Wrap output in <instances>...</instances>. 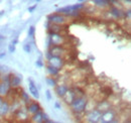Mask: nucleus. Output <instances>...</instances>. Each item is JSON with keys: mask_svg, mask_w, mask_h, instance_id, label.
I'll return each instance as SVG.
<instances>
[{"mask_svg": "<svg viewBox=\"0 0 131 123\" xmlns=\"http://www.w3.org/2000/svg\"><path fill=\"white\" fill-rule=\"evenodd\" d=\"M88 97L87 96H83V97H76L75 100L70 104V108L72 110V112L78 116L84 114L86 112L87 109V104H88Z\"/></svg>", "mask_w": 131, "mask_h": 123, "instance_id": "1", "label": "nucleus"}, {"mask_svg": "<svg viewBox=\"0 0 131 123\" xmlns=\"http://www.w3.org/2000/svg\"><path fill=\"white\" fill-rule=\"evenodd\" d=\"M49 33V47L52 46H65L67 38L62 33L56 32H48Z\"/></svg>", "mask_w": 131, "mask_h": 123, "instance_id": "2", "label": "nucleus"}, {"mask_svg": "<svg viewBox=\"0 0 131 123\" xmlns=\"http://www.w3.org/2000/svg\"><path fill=\"white\" fill-rule=\"evenodd\" d=\"M100 117H101V112L97 110L96 108L87 110L84 113L83 119L86 123H99L100 122Z\"/></svg>", "mask_w": 131, "mask_h": 123, "instance_id": "3", "label": "nucleus"}, {"mask_svg": "<svg viewBox=\"0 0 131 123\" xmlns=\"http://www.w3.org/2000/svg\"><path fill=\"white\" fill-rule=\"evenodd\" d=\"M48 22H49L50 24H54V25L65 26L68 23V18L63 14L54 12V13L48 15Z\"/></svg>", "mask_w": 131, "mask_h": 123, "instance_id": "4", "label": "nucleus"}, {"mask_svg": "<svg viewBox=\"0 0 131 123\" xmlns=\"http://www.w3.org/2000/svg\"><path fill=\"white\" fill-rule=\"evenodd\" d=\"M117 111L114 108H111L103 113H101L100 122L99 123H113L117 121Z\"/></svg>", "mask_w": 131, "mask_h": 123, "instance_id": "5", "label": "nucleus"}, {"mask_svg": "<svg viewBox=\"0 0 131 123\" xmlns=\"http://www.w3.org/2000/svg\"><path fill=\"white\" fill-rule=\"evenodd\" d=\"M11 90L10 84H9V75L5 76L4 78H1L0 80V97L6 98Z\"/></svg>", "mask_w": 131, "mask_h": 123, "instance_id": "6", "label": "nucleus"}, {"mask_svg": "<svg viewBox=\"0 0 131 123\" xmlns=\"http://www.w3.org/2000/svg\"><path fill=\"white\" fill-rule=\"evenodd\" d=\"M47 65L51 66V67L62 71V69L65 67L66 65V60L64 58H61V57L50 56L49 59H47Z\"/></svg>", "mask_w": 131, "mask_h": 123, "instance_id": "7", "label": "nucleus"}, {"mask_svg": "<svg viewBox=\"0 0 131 123\" xmlns=\"http://www.w3.org/2000/svg\"><path fill=\"white\" fill-rule=\"evenodd\" d=\"M67 50L68 49L63 46H52L49 47V53L51 56L61 57V58H64V59H65V55L68 54Z\"/></svg>", "mask_w": 131, "mask_h": 123, "instance_id": "8", "label": "nucleus"}, {"mask_svg": "<svg viewBox=\"0 0 131 123\" xmlns=\"http://www.w3.org/2000/svg\"><path fill=\"white\" fill-rule=\"evenodd\" d=\"M95 107H96V109L99 110L101 113H103V112H105V111L111 109V108H112V104H111V102H110L107 98H105V99H101V100L97 101Z\"/></svg>", "mask_w": 131, "mask_h": 123, "instance_id": "9", "label": "nucleus"}, {"mask_svg": "<svg viewBox=\"0 0 131 123\" xmlns=\"http://www.w3.org/2000/svg\"><path fill=\"white\" fill-rule=\"evenodd\" d=\"M13 114H14V116H15V118H16L17 120L21 121V122H26L29 119V114L27 113L26 110H24L22 108H18L17 110L14 111Z\"/></svg>", "mask_w": 131, "mask_h": 123, "instance_id": "10", "label": "nucleus"}, {"mask_svg": "<svg viewBox=\"0 0 131 123\" xmlns=\"http://www.w3.org/2000/svg\"><path fill=\"white\" fill-rule=\"evenodd\" d=\"M25 109H26V111H27V113H28L29 115H34V114H36L37 112L42 111L40 104H39L37 101H31L29 104L26 105Z\"/></svg>", "mask_w": 131, "mask_h": 123, "instance_id": "11", "label": "nucleus"}, {"mask_svg": "<svg viewBox=\"0 0 131 123\" xmlns=\"http://www.w3.org/2000/svg\"><path fill=\"white\" fill-rule=\"evenodd\" d=\"M11 110V106H10V102L8 100H4L3 103L0 106V119H3L4 117H6L9 112Z\"/></svg>", "mask_w": 131, "mask_h": 123, "instance_id": "12", "label": "nucleus"}, {"mask_svg": "<svg viewBox=\"0 0 131 123\" xmlns=\"http://www.w3.org/2000/svg\"><path fill=\"white\" fill-rule=\"evenodd\" d=\"M109 13L112 15V17H114L116 19H120L124 17V11L112 4L109 6Z\"/></svg>", "mask_w": 131, "mask_h": 123, "instance_id": "13", "label": "nucleus"}, {"mask_svg": "<svg viewBox=\"0 0 131 123\" xmlns=\"http://www.w3.org/2000/svg\"><path fill=\"white\" fill-rule=\"evenodd\" d=\"M21 79H22L21 77L14 75V74H10L9 75V84H10L11 89H18L20 87Z\"/></svg>", "mask_w": 131, "mask_h": 123, "instance_id": "14", "label": "nucleus"}, {"mask_svg": "<svg viewBox=\"0 0 131 123\" xmlns=\"http://www.w3.org/2000/svg\"><path fill=\"white\" fill-rule=\"evenodd\" d=\"M69 89H70V87H69L67 84H58V85L54 87V92L57 93V95H58L59 97H61V98L63 99L64 96L67 94Z\"/></svg>", "mask_w": 131, "mask_h": 123, "instance_id": "15", "label": "nucleus"}, {"mask_svg": "<svg viewBox=\"0 0 131 123\" xmlns=\"http://www.w3.org/2000/svg\"><path fill=\"white\" fill-rule=\"evenodd\" d=\"M28 83H29L28 88H29V93H30V95L32 96L34 99H38V98H39V92H38V89H37L35 83L33 82V80L31 78H28Z\"/></svg>", "mask_w": 131, "mask_h": 123, "instance_id": "16", "label": "nucleus"}, {"mask_svg": "<svg viewBox=\"0 0 131 123\" xmlns=\"http://www.w3.org/2000/svg\"><path fill=\"white\" fill-rule=\"evenodd\" d=\"M75 98H76V94H75L74 90H73L72 88H70V89L68 90L67 94L64 96L63 100H64V102H65V103H67L68 105H70V104L75 100Z\"/></svg>", "mask_w": 131, "mask_h": 123, "instance_id": "17", "label": "nucleus"}, {"mask_svg": "<svg viewBox=\"0 0 131 123\" xmlns=\"http://www.w3.org/2000/svg\"><path fill=\"white\" fill-rule=\"evenodd\" d=\"M46 69H47V72H48L49 77L57 78L61 74V71H60V70H58V69H56V68H53V67H51V66H49V65L46 66Z\"/></svg>", "mask_w": 131, "mask_h": 123, "instance_id": "18", "label": "nucleus"}, {"mask_svg": "<svg viewBox=\"0 0 131 123\" xmlns=\"http://www.w3.org/2000/svg\"><path fill=\"white\" fill-rule=\"evenodd\" d=\"M30 121L33 123H43V112L42 111H39L36 114L31 115Z\"/></svg>", "mask_w": 131, "mask_h": 123, "instance_id": "19", "label": "nucleus"}, {"mask_svg": "<svg viewBox=\"0 0 131 123\" xmlns=\"http://www.w3.org/2000/svg\"><path fill=\"white\" fill-rule=\"evenodd\" d=\"M93 4L97 7H101V8H106L111 5L110 1H107V0H94Z\"/></svg>", "mask_w": 131, "mask_h": 123, "instance_id": "20", "label": "nucleus"}, {"mask_svg": "<svg viewBox=\"0 0 131 123\" xmlns=\"http://www.w3.org/2000/svg\"><path fill=\"white\" fill-rule=\"evenodd\" d=\"M19 97H20V100H21L25 105H27V104H29V103L31 102V100H30V98H29V95L25 92V91H23V90L20 91Z\"/></svg>", "mask_w": 131, "mask_h": 123, "instance_id": "21", "label": "nucleus"}, {"mask_svg": "<svg viewBox=\"0 0 131 123\" xmlns=\"http://www.w3.org/2000/svg\"><path fill=\"white\" fill-rule=\"evenodd\" d=\"M46 83L49 85V87H52V88H54V87L58 85V80H57V78L47 77V78H46Z\"/></svg>", "mask_w": 131, "mask_h": 123, "instance_id": "22", "label": "nucleus"}, {"mask_svg": "<svg viewBox=\"0 0 131 123\" xmlns=\"http://www.w3.org/2000/svg\"><path fill=\"white\" fill-rule=\"evenodd\" d=\"M101 91L103 92L102 94L106 95V97H109L110 95H112V94H113V90H112V89H111L109 86H105V87H103Z\"/></svg>", "mask_w": 131, "mask_h": 123, "instance_id": "23", "label": "nucleus"}, {"mask_svg": "<svg viewBox=\"0 0 131 123\" xmlns=\"http://www.w3.org/2000/svg\"><path fill=\"white\" fill-rule=\"evenodd\" d=\"M27 34L30 38H34V34H35V26L34 25H31L29 26L28 28V31H27Z\"/></svg>", "mask_w": 131, "mask_h": 123, "instance_id": "24", "label": "nucleus"}, {"mask_svg": "<svg viewBox=\"0 0 131 123\" xmlns=\"http://www.w3.org/2000/svg\"><path fill=\"white\" fill-rule=\"evenodd\" d=\"M23 50H24L26 54H30V53H31V50H32V48H31V45H30L29 43L24 44V45H23Z\"/></svg>", "mask_w": 131, "mask_h": 123, "instance_id": "25", "label": "nucleus"}, {"mask_svg": "<svg viewBox=\"0 0 131 123\" xmlns=\"http://www.w3.org/2000/svg\"><path fill=\"white\" fill-rule=\"evenodd\" d=\"M15 50H16V46H13V45H8V52L10 53V54H13V53H15Z\"/></svg>", "mask_w": 131, "mask_h": 123, "instance_id": "26", "label": "nucleus"}, {"mask_svg": "<svg viewBox=\"0 0 131 123\" xmlns=\"http://www.w3.org/2000/svg\"><path fill=\"white\" fill-rule=\"evenodd\" d=\"M46 97L48 99V101H50L52 99V96H51V92L49 90H46Z\"/></svg>", "mask_w": 131, "mask_h": 123, "instance_id": "27", "label": "nucleus"}, {"mask_svg": "<svg viewBox=\"0 0 131 123\" xmlns=\"http://www.w3.org/2000/svg\"><path fill=\"white\" fill-rule=\"evenodd\" d=\"M37 8V4H34V5H32V6H29L28 7V11L30 12V13H32V12H34V10Z\"/></svg>", "mask_w": 131, "mask_h": 123, "instance_id": "28", "label": "nucleus"}, {"mask_svg": "<svg viewBox=\"0 0 131 123\" xmlns=\"http://www.w3.org/2000/svg\"><path fill=\"white\" fill-rule=\"evenodd\" d=\"M35 65L37 66V67H39V68H42L43 67V63L41 60H37V61H35Z\"/></svg>", "mask_w": 131, "mask_h": 123, "instance_id": "29", "label": "nucleus"}, {"mask_svg": "<svg viewBox=\"0 0 131 123\" xmlns=\"http://www.w3.org/2000/svg\"><path fill=\"white\" fill-rule=\"evenodd\" d=\"M54 107L57 108V109H62V106H61L60 102H58V101H56V102H54Z\"/></svg>", "mask_w": 131, "mask_h": 123, "instance_id": "30", "label": "nucleus"}, {"mask_svg": "<svg viewBox=\"0 0 131 123\" xmlns=\"http://www.w3.org/2000/svg\"><path fill=\"white\" fill-rule=\"evenodd\" d=\"M17 44H18V39L15 38V39H12V42H11V45H13V46H16Z\"/></svg>", "mask_w": 131, "mask_h": 123, "instance_id": "31", "label": "nucleus"}, {"mask_svg": "<svg viewBox=\"0 0 131 123\" xmlns=\"http://www.w3.org/2000/svg\"><path fill=\"white\" fill-rule=\"evenodd\" d=\"M5 56H6V53H0V60L1 59H3V58H5Z\"/></svg>", "mask_w": 131, "mask_h": 123, "instance_id": "32", "label": "nucleus"}, {"mask_svg": "<svg viewBox=\"0 0 131 123\" xmlns=\"http://www.w3.org/2000/svg\"><path fill=\"white\" fill-rule=\"evenodd\" d=\"M6 37L4 36V35H2V34H0V40H4Z\"/></svg>", "mask_w": 131, "mask_h": 123, "instance_id": "33", "label": "nucleus"}, {"mask_svg": "<svg viewBox=\"0 0 131 123\" xmlns=\"http://www.w3.org/2000/svg\"><path fill=\"white\" fill-rule=\"evenodd\" d=\"M4 100H5L4 98H2V97H0V106H1V104L3 103V101H4Z\"/></svg>", "mask_w": 131, "mask_h": 123, "instance_id": "34", "label": "nucleus"}, {"mask_svg": "<svg viewBox=\"0 0 131 123\" xmlns=\"http://www.w3.org/2000/svg\"><path fill=\"white\" fill-rule=\"evenodd\" d=\"M50 123H62V122H58V121H52V120H50Z\"/></svg>", "mask_w": 131, "mask_h": 123, "instance_id": "35", "label": "nucleus"}, {"mask_svg": "<svg viewBox=\"0 0 131 123\" xmlns=\"http://www.w3.org/2000/svg\"><path fill=\"white\" fill-rule=\"evenodd\" d=\"M3 14H4V11H3V10H2V11H0V16L3 15Z\"/></svg>", "mask_w": 131, "mask_h": 123, "instance_id": "36", "label": "nucleus"}, {"mask_svg": "<svg viewBox=\"0 0 131 123\" xmlns=\"http://www.w3.org/2000/svg\"><path fill=\"white\" fill-rule=\"evenodd\" d=\"M113 123H121V122H119V121L117 120V121H115V122H113Z\"/></svg>", "mask_w": 131, "mask_h": 123, "instance_id": "37", "label": "nucleus"}, {"mask_svg": "<svg viewBox=\"0 0 131 123\" xmlns=\"http://www.w3.org/2000/svg\"><path fill=\"white\" fill-rule=\"evenodd\" d=\"M43 123H50V119H49V120L48 121V122H43Z\"/></svg>", "mask_w": 131, "mask_h": 123, "instance_id": "38", "label": "nucleus"}, {"mask_svg": "<svg viewBox=\"0 0 131 123\" xmlns=\"http://www.w3.org/2000/svg\"><path fill=\"white\" fill-rule=\"evenodd\" d=\"M0 123H3V121H2V119H0Z\"/></svg>", "mask_w": 131, "mask_h": 123, "instance_id": "39", "label": "nucleus"}, {"mask_svg": "<svg viewBox=\"0 0 131 123\" xmlns=\"http://www.w3.org/2000/svg\"><path fill=\"white\" fill-rule=\"evenodd\" d=\"M0 80H1V75H0Z\"/></svg>", "mask_w": 131, "mask_h": 123, "instance_id": "40", "label": "nucleus"}]
</instances>
